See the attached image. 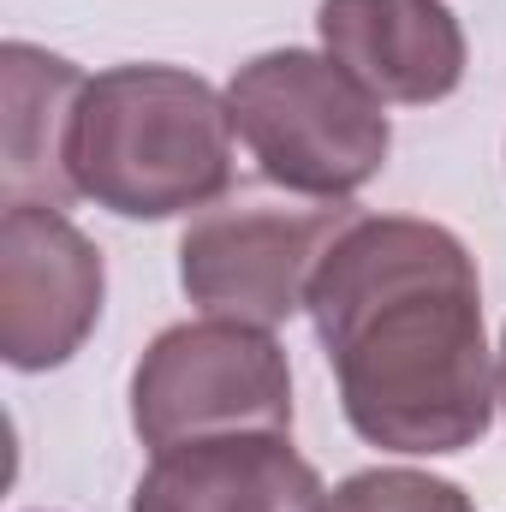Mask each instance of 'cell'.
<instances>
[{
	"instance_id": "obj_1",
	"label": "cell",
	"mask_w": 506,
	"mask_h": 512,
	"mask_svg": "<svg viewBox=\"0 0 506 512\" xmlns=\"http://www.w3.org/2000/svg\"><path fill=\"white\" fill-rule=\"evenodd\" d=\"M310 322L346 423L370 447L441 459L489 435L495 358L459 233L417 215H358L310 280Z\"/></svg>"
},
{
	"instance_id": "obj_11",
	"label": "cell",
	"mask_w": 506,
	"mask_h": 512,
	"mask_svg": "<svg viewBox=\"0 0 506 512\" xmlns=\"http://www.w3.org/2000/svg\"><path fill=\"white\" fill-rule=\"evenodd\" d=\"M495 399H501V411H506V334H501V358H495Z\"/></svg>"
},
{
	"instance_id": "obj_4",
	"label": "cell",
	"mask_w": 506,
	"mask_h": 512,
	"mask_svg": "<svg viewBox=\"0 0 506 512\" xmlns=\"http://www.w3.org/2000/svg\"><path fill=\"white\" fill-rule=\"evenodd\" d=\"M131 429L149 453L215 435H292V364L268 328L179 322L131 370Z\"/></svg>"
},
{
	"instance_id": "obj_3",
	"label": "cell",
	"mask_w": 506,
	"mask_h": 512,
	"mask_svg": "<svg viewBox=\"0 0 506 512\" xmlns=\"http://www.w3.org/2000/svg\"><path fill=\"white\" fill-rule=\"evenodd\" d=\"M227 114L256 173L310 203H352L393 149L381 102L310 48H268L245 60L227 84Z\"/></svg>"
},
{
	"instance_id": "obj_6",
	"label": "cell",
	"mask_w": 506,
	"mask_h": 512,
	"mask_svg": "<svg viewBox=\"0 0 506 512\" xmlns=\"http://www.w3.org/2000/svg\"><path fill=\"white\" fill-rule=\"evenodd\" d=\"M102 251L66 209L6 203L0 215V352L12 370H60L102 322Z\"/></svg>"
},
{
	"instance_id": "obj_9",
	"label": "cell",
	"mask_w": 506,
	"mask_h": 512,
	"mask_svg": "<svg viewBox=\"0 0 506 512\" xmlns=\"http://www.w3.org/2000/svg\"><path fill=\"white\" fill-rule=\"evenodd\" d=\"M84 84L90 78L66 54H48L36 42L0 48V90H6L0 203L66 209L78 197V185H72V120H78Z\"/></svg>"
},
{
	"instance_id": "obj_10",
	"label": "cell",
	"mask_w": 506,
	"mask_h": 512,
	"mask_svg": "<svg viewBox=\"0 0 506 512\" xmlns=\"http://www.w3.org/2000/svg\"><path fill=\"white\" fill-rule=\"evenodd\" d=\"M322 512H477V501L429 471H405V465H381V471H358L346 477Z\"/></svg>"
},
{
	"instance_id": "obj_7",
	"label": "cell",
	"mask_w": 506,
	"mask_h": 512,
	"mask_svg": "<svg viewBox=\"0 0 506 512\" xmlns=\"http://www.w3.org/2000/svg\"><path fill=\"white\" fill-rule=\"evenodd\" d=\"M316 36L381 108H429L465 84V30L447 0H322Z\"/></svg>"
},
{
	"instance_id": "obj_2",
	"label": "cell",
	"mask_w": 506,
	"mask_h": 512,
	"mask_svg": "<svg viewBox=\"0 0 506 512\" xmlns=\"http://www.w3.org/2000/svg\"><path fill=\"white\" fill-rule=\"evenodd\" d=\"M72 185L120 221L215 209L233 185L227 96L185 66H108L72 120Z\"/></svg>"
},
{
	"instance_id": "obj_5",
	"label": "cell",
	"mask_w": 506,
	"mask_h": 512,
	"mask_svg": "<svg viewBox=\"0 0 506 512\" xmlns=\"http://www.w3.org/2000/svg\"><path fill=\"white\" fill-rule=\"evenodd\" d=\"M352 221H358L352 203H316V209L227 203V209H203L179 239V286L215 322L280 328L298 310H310V280Z\"/></svg>"
},
{
	"instance_id": "obj_8",
	"label": "cell",
	"mask_w": 506,
	"mask_h": 512,
	"mask_svg": "<svg viewBox=\"0 0 506 512\" xmlns=\"http://www.w3.org/2000/svg\"><path fill=\"white\" fill-rule=\"evenodd\" d=\"M328 489L292 435H215L149 459L131 512H322Z\"/></svg>"
}]
</instances>
